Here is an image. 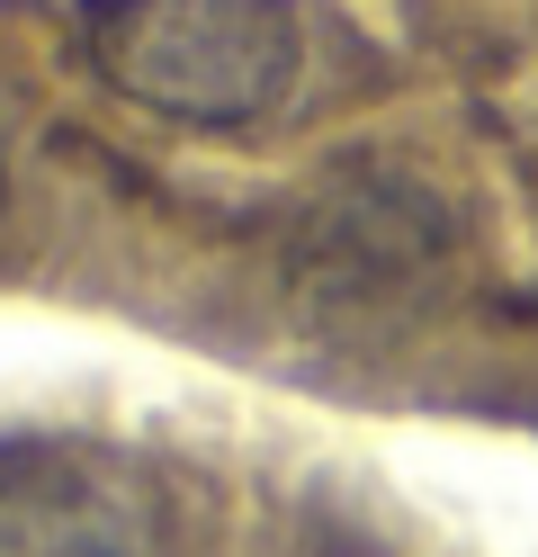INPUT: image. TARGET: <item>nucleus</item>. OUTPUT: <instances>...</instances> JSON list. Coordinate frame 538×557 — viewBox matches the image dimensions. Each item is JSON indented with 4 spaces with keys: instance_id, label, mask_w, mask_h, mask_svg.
<instances>
[{
    "instance_id": "nucleus-1",
    "label": "nucleus",
    "mask_w": 538,
    "mask_h": 557,
    "mask_svg": "<svg viewBox=\"0 0 538 557\" xmlns=\"http://www.w3.org/2000/svg\"><path fill=\"white\" fill-rule=\"evenodd\" d=\"M99 82L171 126H261L305 73L297 0H90Z\"/></svg>"
},
{
    "instance_id": "nucleus-2",
    "label": "nucleus",
    "mask_w": 538,
    "mask_h": 557,
    "mask_svg": "<svg viewBox=\"0 0 538 557\" xmlns=\"http://www.w3.org/2000/svg\"><path fill=\"white\" fill-rule=\"evenodd\" d=\"M0 557H135V540L82 459L0 449Z\"/></svg>"
},
{
    "instance_id": "nucleus-3",
    "label": "nucleus",
    "mask_w": 538,
    "mask_h": 557,
    "mask_svg": "<svg viewBox=\"0 0 538 557\" xmlns=\"http://www.w3.org/2000/svg\"><path fill=\"white\" fill-rule=\"evenodd\" d=\"M0 198H10V153H0Z\"/></svg>"
}]
</instances>
